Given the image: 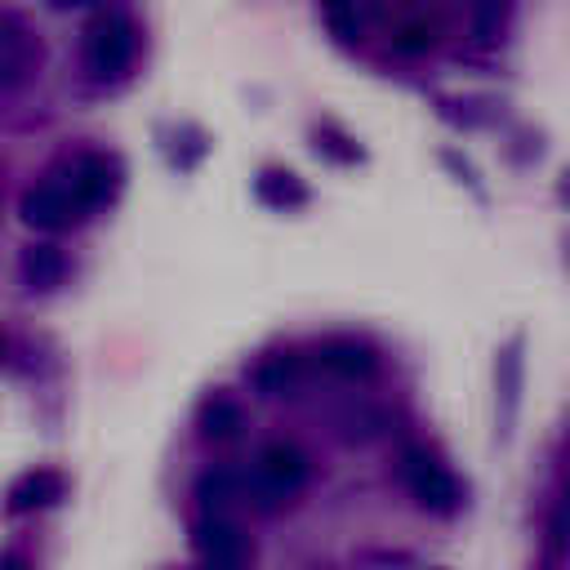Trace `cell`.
<instances>
[{
    "instance_id": "obj_1",
    "label": "cell",
    "mask_w": 570,
    "mask_h": 570,
    "mask_svg": "<svg viewBox=\"0 0 570 570\" xmlns=\"http://www.w3.org/2000/svg\"><path fill=\"white\" fill-rule=\"evenodd\" d=\"M307 472H312V463H307V454L298 445L272 441L254 459V468H245V476H249V508L276 512L285 499H294L307 485Z\"/></svg>"
},
{
    "instance_id": "obj_2",
    "label": "cell",
    "mask_w": 570,
    "mask_h": 570,
    "mask_svg": "<svg viewBox=\"0 0 570 570\" xmlns=\"http://www.w3.org/2000/svg\"><path fill=\"white\" fill-rule=\"evenodd\" d=\"M80 58H85V71L94 80H120V76H129V67L138 58V27H134V18H125V13H98L85 27Z\"/></svg>"
},
{
    "instance_id": "obj_3",
    "label": "cell",
    "mask_w": 570,
    "mask_h": 570,
    "mask_svg": "<svg viewBox=\"0 0 570 570\" xmlns=\"http://www.w3.org/2000/svg\"><path fill=\"white\" fill-rule=\"evenodd\" d=\"M401 476H405L410 494L419 499V508L441 512V517L459 512V503H463V485H459L454 472H450L436 454H428L423 445H410V450L401 454Z\"/></svg>"
},
{
    "instance_id": "obj_4",
    "label": "cell",
    "mask_w": 570,
    "mask_h": 570,
    "mask_svg": "<svg viewBox=\"0 0 570 570\" xmlns=\"http://www.w3.org/2000/svg\"><path fill=\"white\" fill-rule=\"evenodd\" d=\"M22 218L40 232H62L71 223L85 218V205L76 200V191L67 187V178H40L22 191Z\"/></svg>"
},
{
    "instance_id": "obj_5",
    "label": "cell",
    "mask_w": 570,
    "mask_h": 570,
    "mask_svg": "<svg viewBox=\"0 0 570 570\" xmlns=\"http://www.w3.org/2000/svg\"><path fill=\"white\" fill-rule=\"evenodd\" d=\"M191 548L209 570H240L249 561V539L232 517H200L191 525Z\"/></svg>"
},
{
    "instance_id": "obj_6",
    "label": "cell",
    "mask_w": 570,
    "mask_h": 570,
    "mask_svg": "<svg viewBox=\"0 0 570 570\" xmlns=\"http://www.w3.org/2000/svg\"><path fill=\"white\" fill-rule=\"evenodd\" d=\"M62 178H67V187L76 191V200L85 205V214H89V209L107 205V200L120 191L125 169H120V160L107 156V151H80Z\"/></svg>"
},
{
    "instance_id": "obj_7",
    "label": "cell",
    "mask_w": 570,
    "mask_h": 570,
    "mask_svg": "<svg viewBox=\"0 0 570 570\" xmlns=\"http://www.w3.org/2000/svg\"><path fill=\"white\" fill-rule=\"evenodd\" d=\"M62 494H67V476L58 468H27V472H18L9 481L4 512L9 517H27V512H40V508H53Z\"/></svg>"
},
{
    "instance_id": "obj_8",
    "label": "cell",
    "mask_w": 570,
    "mask_h": 570,
    "mask_svg": "<svg viewBox=\"0 0 570 570\" xmlns=\"http://www.w3.org/2000/svg\"><path fill=\"white\" fill-rule=\"evenodd\" d=\"M316 365L330 370V374H338V379H370L374 365H379V356H374L370 343H361L352 334H334V338L316 343Z\"/></svg>"
},
{
    "instance_id": "obj_9",
    "label": "cell",
    "mask_w": 570,
    "mask_h": 570,
    "mask_svg": "<svg viewBox=\"0 0 570 570\" xmlns=\"http://www.w3.org/2000/svg\"><path fill=\"white\" fill-rule=\"evenodd\" d=\"M196 499H200L205 517H227L232 508L249 503V476H245V468H209L196 481Z\"/></svg>"
},
{
    "instance_id": "obj_10",
    "label": "cell",
    "mask_w": 570,
    "mask_h": 570,
    "mask_svg": "<svg viewBox=\"0 0 570 570\" xmlns=\"http://www.w3.org/2000/svg\"><path fill=\"white\" fill-rule=\"evenodd\" d=\"M521 370H525V361H521V338H512V343L499 352V361H494L499 432H503V436H508V432H512V423H517V405H521Z\"/></svg>"
},
{
    "instance_id": "obj_11",
    "label": "cell",
    "mask_w": 570,
    "mask_h": 570,
    "mask_svg": "<svg viewBox=\"0 0 570 570\" xmlns=\"http://www.w3.org/2000/svg\"><path fill=\"white\" fill-rule=\"evenodd\" d=\"M18 272H22L27 289H58L67 276V254L53 240H31L18 258Z\"/></svg>"
},
{
    "instance_id": "obj_12",
    "label": "cell",
    "mask_w": 570,
    "mask_h": 570,
    "mask_svg": "<svg viewBox=\"0 0 570 570\" xmlns=\"http://www.w3.org/2000/svg\"><path fill=\"white\" fill-rule=\"evenodd\" d=\"M196 428H200V436H209V441H227V436H236V432L245 428V410H240L236 396L209 392V396L200 401V410H196Z\"/></svg>"
},
{
    "instance_id": "obj_13",
    "label": "cell",
    "mask_w": 570,
    "mask_h": 570,
    "mask_svg": "<svg viewBox=\"0 0 570 570\" xmlns=\"http://www.w3.org/2000/svg\"><path fill=\"white\" fill-rule=\"evenodd\" d=\"M254 191H258V200L272 205V209H294V205L307 200V187H303V178H298L294 169H258Z\"/></svg>"
},
{
    "instance_id": "obj_14",
    "label": "cell",
    "mask_w": 570,
    "mask_h": 570,
    "mask_svg": "<svg viewBox=\"0 0 570 570\" xmlns=\"http://www.w3.org/2000/svg\"><path fill=\"white\" fill-rule=\"evenodd\" d=\"M36 58H40V49L31 40H22V36H9L4 40V49H0V98H9L13 89L27 85Z\"/></svg>"
},
{
    "instance_id": "obj_15",
    "label": "cell",
    "mask_w": 570,
    "mask_h": 570,
    "mask_svg": "<svg viewBox=\"0 0 570 570\" xmlns=\"http://www.w3.org/2000/svg\"><path fill=\"white\" fill-rule=\"evenodd\" d=\"M294 379H298V361L289 352H272L249 370V383H254L258 396H281V392L294 387Z\"/></svg>"
},
{
    "instance_id": "obj_16",
    "label": "cell",
    "mask_w": 570,
    "mask_h": 570,
    "mask_svg": "<svg viewBox=\"0 0 570 570\" xmlns=\"http://www.w3.org/2000/svg\"><path fill=\"white\" fill-rule=\"evenodd\" d=\"M312 138H316V151H330L334 160H356V156H361V147H356L352 138H343V134H334L330 125H321V129H312Z\"/></svg>"
},
{
    "instance_id": "obj_17",
    "label": "cell",
    "mask_w": 570,
    "mask_h": 570,
    "mask_svg": "<svg viewBox=\"0 0 570 570\" xmlns=\"http://www.w3.org/2000/svg\"><path fill=\"white\" fill-rule=\"evenodd\" d=\"M548 534H552V552H566V548H570V485L561 490V499H557V508H552Z\"/></svg>"
},
{
    "instance_id": "obj_18",
    "label": "cell",
    "mask_w": 570,
    "mask_h": 570,
    "mask_svg": "<svg viewBox=\"0 0 570 570\" xmlns=\"http://www.w3.org/2000/svg\"><path fill=\"white\" fill-rule=\"evenodd\" d=\"M499 27H503V9L499 4H476L472 9V36L476 40H494Z\"/></svg>"
},
{
    "instance_id": "obj_19",
    "label": "cell",
    "mask_w": 570,
    "mask_h": 570,
    "mask_svg": "<svg viewBox=\"0 0 570 570\" xmlns=\"http://www.w3.org/2000/svg\"><path fill=\"white\" fill-rule=\"evenodd\" d=\"M325 22L338 31V40H356V36H361V18H356V9H325Z\"/></svg>"
},
{
    "instance_id": "obj_20",
    "label": "cell",
    "mask_w": 570,
    "mask_h": 570,
    "mask_svg": "<svg viewBox=\"0 0 570 570\" xmlns=\"http://www.w3.org/2000/svg\"><path fill=\"white\" fill-rule=\"evenodd\" d=\"M392 40H396V49H410V53H414V49H428V45H432V27H405V31H396Z\"/></svg>"
},
{
    "instance_id": "obj_21",
    "label": "cell",
    "mask_w": 570,
    "mask_h": 570,
    "mask_svg": "<svg viewBox=\"0 0 570 570\" xmlns=\"http://www.w3.org/2000/svg\"><path fill=\"white\" fill-rule=\"evenodd\" d=\"M0 570H36V561H31L22 548H4V552H0Z\"/></svg>"
},
{
    "instance_id": "obj_22",
    "label": "cell",
    "mask_w": 570,
    "mask_h": 570,
    "mask_svg": "<svg viewBox=\"0 0 570 570\" xmlns=\"http://www.w3.org/2000/svg\"><path fill=\"white\" fill-rule=\"evenodd\" d=\"M557 196H561V200H566V205H570V165H566V169H561V183H557Z\"/></svg>"
},
{
    "instance_id": "obj_23",
    "label": "cell",
    "mask_w": 570,
    "mask_h": 570,
    "mask_svg": "<svg viewBox=\"0 0 570 570\" xmlns=\"http://www.w3.org/2000/svg\"><path fill=\"white\" fill-rule=\"evenodd\" d=\"M543 570H552V566H543Z\"/></svg>"
}]
</instances>
